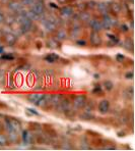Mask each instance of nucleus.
<instances>
[{
    "label": "nucleus",
    "instance_id": "33",
    "mask_svg": "<svg viewBox=\"0 0 135 151\" xmlns=\"http://www.w3.org/2000/svg\"><path fill=\"white\" fill-rule=\"evenodd\" d=\"M1 59H5V60H12L13 56H10V55H3V56H1Z\"/></svg>",
    "mask_w": 135,
    "mask_h": 151
},
{
    "label": "nucleus",
    "instance_id": "22",
    "mask_svg": "<svg viewBox=\"0 0 135 151\" xmlns=\"http://www.w3.org/2000/svg\"><path fill=\"white\" fill-rule=\"evenodd\" d=\"M104 86H105V88L107 89L108 91L113 90V88H114V84L111 81H105L104 82Z\"/></svg>",
    "mask_w": 135,
    "mask_h": 151
},
{
    "label": "nucleus",
    "instance_id": "12",
    "mask_svg": "<svg viewBox=\"0 0 135 151\" xmlns=\"http://www.w3.org/2000/svg\"><path fill=\"white\" fill-rule=\"evenodd\" d=\"M60 13H61L62 17H70V15L73 14V8H72L71 6H64V7L61 8Z\"/></svg>",
    "mask_w": 135,
    "mask_h": 151
},
{
    "label": "nucleus",
    "instance_id": "11",
    "mask_svg": "<svg viewBox=\"0 0 135 151\" xmlns=\"http://www.w3.org/2000/svg\"><path fill=\"white\" fill-rule=\"evenodd\" d=\"M90 27H92V30H94V32H99L101 30H103L101 21H99V19H92L90 23Z\"/></svg>",
    "mask_w": 135,
    "mask_h": 151
},
{
    "label": "nucleus",
    "instance_id": "3",
    "mask_svg": "<svg viewBox=\"0 0 135 151\" xmlns=\"http://www.w3.org/2000/svg\"><path fill=\"white\" fill-rule=\"evenodd\" d=\"M102 23V27H103V29H106V30H111V28H112L113 26L116 25V19H113L111 15L109 14H105L104 15V19L103 21L101 22Z\"/></svg>",
    "mask_w": 135,
    "mask_h": 151
},
{
    "label": "nucleus",
    "instance_id": "41",
    "mask_svg": "<svg viewBox=\"0 0 135 151\" xmlns=\"http://www.w3.org/2000/svg\"><path fill=\"white\" fill-rule=\"evenodd\" d=\"M3 52V47L2 46H0V53H2Z\"/></svg>",
    "mask_w": 135,
    "mask_h": 151
},
{
    "label": "nucleus",
    "instance_id": "28",
    "mask_svg": "<svg viewBox=\"0 0 135 151\" xmlns=\"http://www.w3.org/2000/svg\"><path fill=\"white\" fill-rule=\"evenodd\" d=\"M23 141H25L26 143H28V132L26 130H25L23 132Z\"/></svg>",
    "mask_w": 135,
    "mask_h": 151
},
{
    "label": "nucleus",
    "instance_id": "27",
    "mask_svg": "<svg viewBox=\"0 0 135 151\" xmlns=\"http://www.w3.org/2000/svg\"><path fill=\"white\" fill-rule=\"evenodd\" d=\"M92 93H94V94H96V95L97 94H98V95H103V90H102L101 87L98 85V87H96L94 90H92Z\"/></svg>",
    "mask_w": 135,
    "mask_h": 151
},
{
    "label": "nucleus",
    "instance_id": "10",
    "mask_svg": "<svg viewBox=\"0 0 135 151\" xmlns=\"http://www.w3.org/2000/svg\"><path fill=\"white\" fill-rule=\"evenodd\" d=\"M62 99H63V95H61V94H53V95H51L50 104L52 106H54V107H56V106L60 103V101L62 100Z\"/></svg>",
    "mask_w": 135,
    "mask_h": 151
},
{
    "label": "nucleus",
    "instance_id": "14",
    "mask_svg": "<svg viewBox=\"0 0 135 151\" xmlns=\"http://www.w3.org/2000/svg\"><path fill=\"white\" fill-rule=\"evenodd\" d=\"M42 96H43V94H41V93H33V94H30L28 96V101L35 104L40 100Z\"/></svg>",
    "mask_w": 135,
    "mask_h": 151
},
{
    "label": "nucleus",
    "instance_id": "8",
    "mask_svg": "<svg viewBox=\"0 0 135 151\" xmlns=\"http://www.w3.org/2000/svg\"><path fill=\"white\" fill-rule=\"evenodd\" d=\"M109 107H110L109 101L108 100H102L99 103L98 109L102 114H105V113H107L108 111H109Z\"/></svg>",
    "mask_w": 135,
    "mask_h": 151
},
{
    "label": "nucleus",
    "instance_id": "1",
    "mask_svg": "<svg viewBox=\"0 0 135 151\" xmlns=\"http://www.w3.org/2000/svg\"><path fill=\"white\" fill-rule=\"evenodd\" d=\"M16 19H17V23L21 25L23 32L28 31L31 29V27H32V21H31L30 19H28V17H26V14L25 15H23V14L19 15Z\"/></svg>",
    "mask_w": 135,
    "mask_h": 151
},
{
    "label": "nucleus",
    "instance_id": "4",
    "mask_svg": "<svg viewBox=\"0 0 135 151\" xmlns=\"http://www.w3.org/2000/svg\"><path fill=\"white\" fill-rule=\"evenodd\" d=\"M50 99H51V95L50 94H43V96L40 98V100L37 102V103H35L37 106H39V107H47L48 104H50Z\"/></svg>",
    "mask_w": 135,
    "mask_h": 151
},
{
    "label": "nucleus",
    "instance_id": "32",
    "mask_svg": "<svg viewBox=\"0 0 135 151\" xmlns=\"http://www.w3.org/2000/svg\"><path fill=\"white\" fill-rule=\"evenodd\" d=\"M26 110H28V111H30L31 113H33V114H35V115H40V113L38 111H36L34 108H26Z\"/></svg>",
    "mask_w": 135,
    "mask_h": 151
},
{
    "label": "nucleus",
    "instance_id": "38",
    "mask_svg": "<svg viewBox=\"0 0 135 151\" xmlns=\"http://www.w3.org/2000/svg\"><path fill=\"white\" fill-rule=\"evenodd\" d=\"M50 6H51V7H53V8H58V6H57L55 3H53V2H51V3H50Z\"/></svg>",
    "mask_w": 135,
    "mask_h": 151
},
{
    "label": "nucleus",
    "instance_id": "23",
    "mask_svg": "<svg viewBox=\"0 0 135 151\" xmlns=\"http://www.w3.org/2000/svg\"><path fill=\"white\" fill-rule=\"evenodd\" d=\"M7 145V138L4 135H0V146Z\"/></svg>",
    "mask_w": 135,
    "mask_h": 151
},
{
    "label": "nucleus",
    "instance_id": "43",
    "mask_svg": "<svg viewBox=\"0 0 135 151\" xmlns=\"http://www.w3.org/2000/svg\"><path fill=\"white\" fill-rule=\"evenodd\" d=\"M2 1H3V2H7L8 0H2Z\"/></svg>",
    "mask_w": 135,
    "mask_h": 151
},
{
    "label": "nucleus",
    "instance_id": "37",
    "mask_svg": "<svg viewBox=\"0 0 135 151\" xmlns=\"http://www.w3.org/2000/svg\"><path fill=\"white\" fill-rule=\"evenodd\" d=\"M129 30V28H128L126 25H122V31L123 32H127V31Z\"/></svg>",
    "mask_w": 135,
    "mask_h": 151
},
{
    "label": "nucleus",
    "instance_id": "40",
    "mask_svg": "<svg viewBox=\"0 0 135 151\" xmlns=\"http://www.w3.org/2000/svg\"><path fill=\"white\" fill-rule=\"evenodd\" d=\"M94 77H95V79H99V75H97V74L95 75Z\"/></svg>",
    "mask_w": 135,
    "mask_h": 151
},
{
    "label": "nucleus",
    "instance_id": "7",
    "mask_svg": "<svg viewBox=\"0 0 135 151\" xmlns=\"http://www.w3.org/2000/svg\"><path fill=\"white\" fill-rule=\"evenodd\" d=\"M32 9H33V12L36 13V14L41 15L42 13L44 12V5H43V3H42L41 1H38V0H37V1L32 5Z\"/></svg>",
    "mask_w": 135,
    "mask_h": 151
},
{
    "label": "nucleus",
    "instance_id": "25",
    "mask_svg": "<svg viewBox=\"0 0 135 151\" xmlns=\"http://www.w3.org/2000/svg\"><path fill=\"white\" fill-rule=\"evenodd\" d=\"M57 39L58 40L66 39V33L64 32V31H60V32H58V34H57Z\"/></svg>",
    "mask_w": 135,
    "mask_h": 151
},
{
    "label": "nucleus",
    "instance_id": "34",
    "mask_svg": "<svg viewBox=\"0 0 135 151\" xmlns=\"http://www.w3.org/2000/svg\"><path fill=\"white\" fill-rule=\"evenodd\" d=\"M116 58H117V60L120 61V63H121V61L124 60V58H125V57H124V55H122V54H118L116 56Z\"/></svg>",
    "mask_w": 135,
    "mask_h": 151
},
{
    "label": "nucleus",
    "instance_id": "17",
    "mask_svg": "<svg viewBox=\"0 0 135 151\" xmlns=\"http://www.w3.org/2000/svg\"><path fill=\"white\" fill-rule=\"evenodd\" d=\"M8 6H9L10 9L13 10V12H21V10H23L21 5L17 3V2H10V3L8 4Z\"/></svg>",
    "mask_w": 135,
    "mask_h": 151
},
{
    "label": "nucleus",
    "instance_id": "35",
    "mask_svg": "<svg viewBox=\"0 0 135 151\" xmlns=\"http://www.w3.org/2000/svg\"><path fill=\"white\" fill-rule=\"evenodd\" d=\"M133 77H134V75L132 72L127 73V74H126V79H133Z\"/></svg>",
    "mask_w": 135,
    "mask_h": 151
},
{
    "label": "nucleus",
    "instance_id": "16",
    "mask_svg": "<svg viewBox=\"0 0 135 151\" xmlns=\"http://www.w3.org/2000/svg\"><path fill=\"white\" fill-rule=\"evenodd\" d=\"M59 59V55L56 54V53H51V54H48L47 56L45 57V60L49 63H56Z\"/></svg>",
    "mask_w": 135,
    "mask_h": 151
},
{
    "label": "nucleus",
    "instance_id": "18",
    "mask_svg": "<svg viewBox=\"0 0 135 151\" xmlns=\"http://www.w3.org/2000/svg\"><path fill=\"white\" fill-rule=\"evenodd\" d=\"M5 41L7 42V44H9V45L11 46L15 43V41H16V37L13 34H7L5 36Z\"/></svg>",
    "mask_w": 135,
    "mask_h": 151
},
{
    "label": "nucleus",
    "instance_id": "5",
    "mask_svg": "<svg viewBox=\"0 0 135 151\" xmlns=\"http://www.w3.org/2000/svg\"><path fill=\"white\" fill-rule=\"evenodd\" d=\"M73 104L76 108H81L86 104V96L85 95H77L74 98Z\"/></svg>",
    "mask_w": 135,
    "mask_h": 151
},
{
    "label": "nucleus",
    "instance_id": "2",
    "mask_svg": "<svg viewBox=\"0 0 135 151\" xmlns=\"http://www.w3.org/2000/svg\"><path fill=\"white\" fill-rule=\"evenodd\" d=\"M6 126H7V129L9 132H16L18 133V131L21 130V124L17 119H5Z\"/></svg>",
    "mask_w": 135,
    "mask_h": 151
},
{
    "label": "nucleus",
    "instance_id": "19",
    "mask_svg": "<svg viewBox=\"0 0 135 151\" xmlns=\"http://www.w3.org/2000/svg\"><path fill=\"white\" fill-rule=\"evenodd\" d=\"M111 8H112V12L114 13H119L121 12V5L119 3H116V2H114V3H112V6H111Z\"/></svg>",
    "mask_w": 135,
    "mask_h": 151
},
{
    "label": "nucleus",
    "instance_id": "30",
    "mask_svg": "<svg viewBox=\"0 0 135 151\" xmlns=\"http://www.w3.org/2000/svg\"><path fill=\"white\" fill-rule=\"evenodd\" d=\"M37 0H23V4L25 5H33Z\"/></svg>",
    "mask_w": 135,
    "mask_h": 151
},
{
    "label": "nucleus",
    "instance_id": "20",
    "mask_svg": "<svg viewBox=\"0 0 135 151\" xmlns=\"http://www.w3.org/2000/svg\"><path fill=\"white\" fill-rule=\"evenodd\" d=\"M79 19H81L82 22H90V14H88L87 12H81L79 13Z\"/></svg>",
    "mask_w": 135,
    "mask_h": 151
},
{
    "label": "nucleus",
    "instance_id": "36",
    "mask_svg": "<svg viewBox=\"0 0 135 151\" xmlns=\"http://www.w3.org/2000/svg\"><path fill=\"white\" fill-rule=\"evenodd\" d=\"M77 45H79V46H85L86 45V42L83 41V40H79V41H77Z\"/></svg>",
    "mask_w": 135,
    "mask_h": 151
},
{
    "label": "nucleus",
    "instance_id": "6",
    "mask_svg": "<svg viewBox=\"0 0 135 151\" xmlns=\"http://www.w3.org/2000/svg\"><path fill=\"white\" fill-rule=\"evenodd\" d=\"M69 105H70V102L68 99H62L60 101V103L56 106V110L58 112H62V111H65L69 108Z\"/></svg>",
    "mask_w": 135,
    "mask_h": 151
},
{
    "label": "nucleus",
    "instance_id": "26",
    "mask_svg": "<svg viewBox=\"0 0 135 151\" xmlns=\"http://www.w3.org/2000/svg\"><path fill=\"white\" fill-rule=\"evenodd\" d=\"M47 46H49L50 48H56L57 47V42L55 40H49L47 42Z\"/></svg>",
    "mask_w": 135,
    "mask_h": 151
},
{
    "label": "nucleus",
    "instance_id": "29",
    "mask_svg": "<svg viewBox=\"0 0 135 151\" xmlns=\"http://www.w3.org/2000/svg\"><path fill=\"white\" fill-rule=\"evenodd\" d=\"M108 37H109L110 39L112 40L113 42H114V43H118V42H119V39H118V38H116L115 35H110L109 34V35H108Z\"/></svg>",
    "mask_w": 135,
    "mask_h": 151
},
{
    "label": "nucleus",
    "instance_id": "15",
    "mask_svg": "<svg viewBox=\"0 0 135 151\" xmlns=\"http://www.w3.org/2000/svg\"><path fill=\"white\" fill-rule=\"evenodd\" d=\"M43 24H44V26H45L46 30L49 31V32H54V31L56 30V25H55L54 23H52L51 21H49L48 19L43 21Z\"/></svg>",
    "mask_w": 135,
    "mask_h": 151
},
{
    "label": "nucleus",
    "instance_id": "21",
    "mask_svg": "<svg viewBox=\"0 0 135 151\" xmlns=\"http://www.w3.org/2000/svg\"><path fill=\"white\" fill-rule=\"evenodd\" d=\"M26 17H28V19H30L31 21H35V19H37L38 17H40V15H38V14H36V13H35L34 12H28V13H26Z\"/></svg>",
    "mask_w": 135,
    "mask_h": 151
},
{
    "label": "nucleus",
    "instance_id": "42",
    "mask_svg": "<svg viewBox=\"0 0 135 151\" xmlns=\"http://www.w3.org/2000/svg\"><path fill=\"white\" fill-rule=\"evenodd\" d=\"M60 3H64V2H66V0H58Z\"/></svg>",
    "mask_w": 135,
    "mask_h": 151
},
{
    "label": "nucleus",
    "instance_id": "9",
    "mask_svg": "<svg viewBox=\"0 0 135 151\" xmlns=\"http://www.w3.org/2000/svg\"><path fill=\"white\" fill-rule=\"evenodd\" d=\"M90 43L94 46H99L102 44V39L98 32H92L90 34Z\"/></svg>",
    "mask_w": 135,
    "mask_h": 151
},
{
    "label": "nucleus",
    "instance_id": "31",
    "mask_svg": "<svg viewBox=\"0 0 135 151\" xmlns=\"http://www.w3.org/2000/svg\"><path fill=\"white\" fill-rule=\"evenodd\" d=\"M87 6H88V7H90V8L97 7V2H95V1H90V2H88V4H87Z\"/></svg>",
    "mask_w": 135,
    "mask_h": 151
},
{
    "label": "nucleus",
    "instance_id": "24",
    "mask_svg": "<svg viewBox=\"0 0 135 151\" xmlns=\"http://www.w3.org/2000/svg\"><path fill=\"white\" fill-rule=\"evenodd\" d=\"M80 117H81L82 119H85V121H87V119H92V117H94V115L90 114V113H88L87 111H85V113H83V114H81V115H80Z\"/></svg>",
    "mask_w": 135,
    "mask_h": 151
},
{
    "label": "nucleus",
    "instance_id": "13",
    "mask_svg": "<svg viewBox=\"0 0 135 151\" xmlns=\"http://www.w3.org/2000/svg\"><path fill=\"white\" fill-rule=\"evenodd\" d=\"M97 7H98L99 12L102 13V14H109V6H108L107 3H105V2H101V3H99L98 5H97Z\"/></svg>",
    "mask_w": 135,
    "mask_h": 151
},
{
    "label": "nucleus",
    "instance_id": "39",
    "mask_svg": "<svg viewBox=\"0 0 135 151\" xmlns=\"http://www.w3.org/2000/svg\"><path fill=\"white\" fill-rule=\"evenodd\" d=\"M3 19H4L3 15H2V13H0V23H2V22H3Z\"/></svg>",
    "mask_w": 135,
    "mask_h": 151
}]
</instances>
